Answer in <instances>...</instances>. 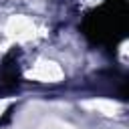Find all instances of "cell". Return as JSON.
<instances>
[{"label": "cell", "instance_id": "6da1fadb", "mask_svg": "<svg viewBox=\"0 0 129 129\" xmlns=\"http://www.w3.org/2000/svg\"><path fill=\"white\" fill-rule=\"evenodd\" d=\"M83 30L93 42H115V38L125 30V16L115 8L113 0H109V4L85 18Z\"/></svg>", "mask_w": 129, "mask_h": 129}]
</instances>
